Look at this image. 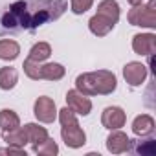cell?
<instances>
[{"label":"cell","mask_w":156,"mask_h":156,"mask_svg":"<svg viewBox=\"0 0 156 156\" xmlns=\"http://www.w3.org/2000/svg\"><path fill=\"white\" fill-rule=\"evenodd\" d=\"M68 4L64 0H17L4 11L0 24V31H19L28 30L33 31L39 26L57 20L64 11Z\"/></svg>","instance_id":"cell-1"},{"label":"cell","mask_w":156,"mask_h":156,"mask_svg":"<svg viewBox=\"0 0 156 156\" xmlns=\"http://www.w3.org/2000/svg\"><path fill=\"white\" fill-rule=\"evenodd\" d=\"M118 79L110 70H98L77 75L75 90L85 96H108L116 90Z\"/></svg>","instance_id":"cell-2"},{"label":"cell","mask_w":156,"mask_h":156,"mask_svg":"<svg viewBox=\"0 0 156 156\" xmlns=\"http://www.w3.org/2000/svg\"><path fill=\"white\" fill-rule=\"evenodd\" d=\"M57 116H59V121H61V136H62V141L72 147V149H79L87 143V134L85 130L79 127V121H77V114L64 107L61 110H57Z\"/></svg>","instance_id":"cell-3"},{"label":"cell","mask_w":156,"mask_h":156,"mask_svg":"<svg viewBox=\"0 0 156 156\" xmlns=\"http://www.w3.org/2000/svg\"><path fill=\"white\" fill-rule=\"evenodd\" d=\"M154 6H156V0H151L149 4L132 6V9H130L129 15H127L129 24L140 26V28H151V30H154V28H156V11H154Z\"/></svg>","instance_id":"cell-4"},{"label":"cell","mask_w":156,"mask_h":156,"mask_svg":"<svg viewBox=\"0 0 156 156\" xmlns=\"http://www.w3.org/2000/svg\"><path fill=\"white\" fill-rule=\"evenodd\" d=\"M33 114L39 121L42 123H53L57 119V107L55 101L48 96H41L37 98L35 105H33Z\"/></svg>","instance_id":"cell-5"},{"label":"cell","mask_w":156,"mask_h":156,"mask_svg":"<svg viewBox=\"0 0 156 156\" xmlns=\"http://www.w3.org/2000/svg\"><path fill=\"white\" fill-rule=\"evenodd\" d=\"M66 103H68V108H72L75 114L79 116H88L92 112V101L88 96L81 94L79 90H68L66 94Z\"/></svg>","instance_id":"cell-6"},{"label":"cell","mask_w":156,"mask_h":156,"mask_svg":"<svg viewBox=\"0 0 156 156\" xmlns=\"http://www.w3.org/2000/svg\"><path fill=\"white\" fill-rule=\"evenodd\" d=\"M123 77L130 87H140L147 79V66L138 61H130L123 66Z\"/></svg>","instance_id":"cell-7"},{"label":"cell","mask_w":156,"mask_h":156,"mask_svg":"<svg viewBox=\"0 0 156 156\" xmlns=\"http://www.w3.org/2000/svg\"><path fill=\"white\" fill-rule=\"evenodd\" d=\"M125 121H127V114L121 107H107L101 114V123L108 130L121 129L125 125Z\"/></svg>","instance_id":"cell-8"},{"label":"cell","mask_w":156,"mask_h":156,"mask_svg":"<svg viewBox=\"0 0 156 156\" xmlns=\"http://www.w3.org/2000/svg\"><path fill=\"white\" fill-rule=\"evenodd\" d=\"M132 50L138 55H152L156 51V35L154 33H138L132 37Z\"/></svg>","instance_id":"cell-9"},{"label":"cell","mask_w":156,"mask_h":156,"mask_svg":"<svg viewBox=\"0 0 156 156\" xmlns=\"http://www.w3.org/2000/svg\"><path fill=\"white\" fill-rule=\"evenodd\" d=\"M129 145H130V140L125 132H121L119 129L112 130L110 136L107 138V149L108 152L112 154H121V152H127L129 151Z\"/></svg>","instance_id":"cell-10"},{"label":"cell","mask_w":156,"mask_h":156,"mask_svg":"<svg viewBox=\"0 0 156 156\" xmlns=\"http://www.w3.org/2000/svg\"><path fill=\"white\" fill-rule=\"evenodd\" d=\"M114 22H110L108 19H105V17H101V15H94L90 20H88V28H90V31L94 33V35H98V37H105V35H108L112 30H114Z\"/></svg>","instance_id":"cell-11"},{"label":"cell","mask_w":156,"mask_h":156,"mask_svg":"<svg viewBox=\"0 0 156 156\" xmlns=\"http://www.w3.org/2000/svg\"><path fill=\"white\" fill-rule=\"evenodd\" d=\"M132 132L136 136H149L154 132V119L152 116L149 114H141V116H136L134 121H132Z\"/></svg>","instance_id":"cell-12"},{"label":"cell","mask_w":156,"mask_h":156,"mask_svg":"<svg viewBox=\"0 0 156 156\" xmlns=\"http://www.w3.org/2000/svg\"><path fill=\"white\" fill-rule=\"evenodd\" d=\"M98 15H101V17L108 19L110 22L118 24V20H119V4L116 0H101L98 4Z\"/></svg>","instance_id":"cell-13"},{"label":"cell","mask_w":156,"mask_h":156,"mask_svg":"<svg viewBox=\"0 0 156 156\" xmlns=\"http://www.w3.org/2000/svg\"><path fill=\"white\" fill-rule=\"evenodd\" d=\"M129 149L136 154L141 156H154L156 154V140L154 138H147V140H130Z\"/></svg>","instance_id":"cell-14"},{"label":"cell","mask_w":156,"mask_h":156,"mask_svg":"<svg viewBox=\"0 0 156 156\" xmlns=\"http://www.w3.org/2000/svg\"><path fill=\"white\" fill-rule=\"evenodd\" d=\"M66 73L64 66L59 64V62H46V64H41V79H46V81H59L62 79Z\"/></svg>","instance_id":"cell-15"},{"label":"cell","mask_w":156,"mask_h":156,"mask_svg":"<svg viewBox=\"0 0 156 156\" xmlns=\"http://www.w3.org/2000/svg\"><path fill=\"white\" fill-rule=\"evenodd\" d=\"M20 53V46L17 41L2 39L0 41V59L2 61H15Z\"/></svg>","instance_id":"cell-16"},{"label":"cell","mask_w":156,"mask_h":156,"mask_svg":"<svg viewBox=\"0 0 156 156\" xmlns=\"http://www.w3.org/2000/svg\"><path fill=\"white\" fill-rule=\"evenodd\" d=\"M24 132H26L28 143H31V145H37V143H41L48 138V130L44 127H39L37 123H26Z\"/></svg>","instance_id":"cell-17"},{"label":"cell","mask_w":156,"mask_h":156,"mask_svg":"<svg viewBox=\"0 0 156 156\" xmlns=\"http://www.w3.org/2000/svg\"><path fill=\"white\" fill-rule=\"evenodd\" d=\"M17 127H20V118L15 110H11V108L0 110V129L4 132H8V130H13Z\"/></svg>","instance_id":"cell-18"},{"label":"cell","mask_w":156,"mask_h":156,"mask_svg":"<svg viewBox=\"0 0 156 156\" xmlns=\"http://www.w3.org/2000/svg\"><path fill=\"white\" fill-rule=\"evenodd\" d=\"M17 83H19V73H17L15 68H11V66L0 68V88L11 90V88H15Z\"/></svg>","instance_id":"cell-19"},{"label":"cell","mask_w":156,"mask_h":156,"mask_svg":"<svg viewBox=\"0 0 156 156\" xmlns=\"http://www.w3.org/2000/svg\"><path fill=\"white\" fill-rule=\"evenodd\" d=\"M4 141L8 145H15V147H22L28 143V138H26V132H24V127H17L13 130H8L4 132Z\"/></svg>","instance_id":"cell-20"},{"label":"cell","mask_w":156,"mask_h":156,"mask_svg":"<svg viewBox=\"0 0 156 156\" xmlns=\"http://www.w3.org/2000/svg\"><path fill=\"white\" fill-rule=\"evenodd\" d=\"M50 55H51V46H50L48 42H37V44L31 46L28 59L37 61V62H42V61H46Z\"/></svg>","instance_id":"cell-21"},{"label":"cell","mask_w":156,"mask_h":156,"mask_svg":"<svg viewBox=\"0 0 156 156\" xmlns=\"http://www.w3.org/2000/svg\"><path fill=\"white\" fill-rule=\"evenodd\" d=\"M33 152H37V154H42V156H55L57 152H59V145L55 143V140L53 138H46L44 141H41V143H37V145H33Z\"/></svg>","instance_id":"cell-22"},{"label":"cell","mask_w":156,"mask_h":156,"mask_svg":"<svg viewBox=\"0 0 156 156\" xmlns=\"http://www.w3.org/2000/svg\"><path fill=\"white\" fill-rule=\"evenodd\" d=\"M22 68H24V73L30 77V79H33V81H39L41 79V62L31 61V59H26L24 64H22Z\"/></svg>","instance_id":"cell-23"},{"label":"cell","mask_w":156,"mask_h":156,"mask_svg":"<svg viewBox=\"0 0 156 156\" xmlns=\"http://www.w3.org/2000/svg\"><path fill=\"white\" fill-rule=\"evenodd\" d=\"M92 4H94V0H72L70 8L75 15H83L92 8Z\"/></svg>","instance_id":"cell-24"},{"label":"cell","mask_w":156,"mask_h":156,"mask_svg":"<svg viewBox=\"0 0 156 156\" xmlns=\"http://www.w3.org/2000/svg\"><path fill=\"white\" fill-rule=\"evenodd\" d=\"M0 154H15V156H26V151L22 147H15V145H9V147H4L0 149Z\"/></svg>","instance_id":"cell-25"},{"label":"cell","mask_w":156,"mask_h":156,"mask_svg":"<svg viewBox=\"0 0 156 156\" xmlns=\"http://www.w3.org/2000/svg\"><path fill=\"white\" fill-rule=\"evenodd\" d=\"M127 2H129L130 6H138V4H143L145 0H127Z\"/></svg>","instance_id":"cell-26"}]
</instances>
